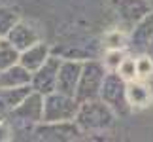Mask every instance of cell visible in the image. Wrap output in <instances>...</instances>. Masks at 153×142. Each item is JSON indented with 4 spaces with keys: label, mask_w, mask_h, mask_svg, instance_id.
<instances>
[{
    "label": "cell",
    "mask_w": 153,
    "mask_h": 142,
    "mask_svg": "<svg viewBox=\"0 0 153 142\" xmlns=\"http://www.w3.org/2000/svg\"><path fill=\"white\" fill-rule=\"evenodd\" d=\"M78 100L68 95L53 91L44 97L42 121H70L78 112Z\"/></svg>",
    "instance_id": "5b68a950"
},
{
    "label": "cell",
    "mask_w": 153,
    "mask_h": 142,
    "mask_svg": "<svg viewBox=\"0 0 153 142\" xmlns=\"http://www.w3.org/2000/svg\"><path fill=\"white\" fill-rule=\"evenodd\" d=\"M11 138H13V127H11L6 120H2L0 121V142L11 140Z\"/></svg>",
    "instance_id": "7402d4cb"
},
{
    "label": "cell",
    "mask_w": 153,
    "mask_h": 142,
    "mask_svg": "<svg viewBox=\"0 0 153 142\" xmlns=\"http://www.w3.org/2000/svg\"><path fill=\"white\" fill-rule=\"evenodd\" d=\"M19 21V13L8 6H0V38H6V34L11 31V27Z\"/></svg>",
    "instance_id": "e0dca14e"
},
{
    "label": "cell",
    "mask_w": 153,
    "mask_h": 142,
    "mask_svg": "<svg viewBox=\"0 0 153 142\" xmlns=\"http://www.w3.org/2000/svg\"><path fill=\"white\" fill-rule=\"evenodd\" d=\"M32 135L36 140H49V142H68V140H79L81 129L74 120L70 121H40L34 123Z\"/></svg>",
    "instance_id": "277c9868"
},
{
    "label": "cell",
    "mask_w": 153,
    "mask_h": 142,
    "mask_svg": "<svg viewBox=\"0 0 153 142\" xmlns=\"http://www.w3.org/2000/svg\"><path fill=\"white\" fill-rule=\"evenodd\" d=\"M151 38H153V10L149 13H146L138 23L132 25L127 47H131V49L138 51V53H144L148 44L151 42Z\"/></svg>",
    "instance_id": "30bf717a"
},
{
    "label": "cell",
    "mask_w": 153,
    "mask_h": 142,
    "mask_svg": "<svg viewBox=\"0 0 153 142\" xmlns=\"http://www.w3.org/2000/svg\"><path fill=\"white\" fill-rule=\"evenodd\" d=\"M117 74L121 76L125 81H131V80H136V64H134V57H123V61L119 63V67L115 70Z\"/></svg>",
    "instance_id": "d6986e66"
},
{
    "label": "cell",
    "mask_w": 153,
    "mask_h": 142,
    "mask_svg": "<svg viewBox=\"0 0 153 142\" xmlns=\"http://www.w3.org/2000/svg\"><path fill=\"white\" fill-rule=\"evenodd\" d=\"M127 42L128 40L125 38V34L119 32V31H111L106 34V47L108 49H125L127 47Z\"/></svg>",
    "instance_id": "44dd1931"
},
{
    "label": "cell",
    "mask_w": 153,
    "mask_h": 142,
    "mask_svg": "<svg viewBox=\"0 0 153 142\" xmlns=\"http://www.w3.org/2000/svg\"><path fill=\"white\" fill-rule=\"evenodd\" d=\"M134 64H136V80H149L153 76V59L148 53H140V55L134 59Z\"/></svg>",
    "instance_id": "ac0fdd59"
},
{
    "label": "cell",
    "mask_w": 153,
    "mask_h": 142,
    "mask_svg": "<svg viewBox=\"0 0 153 142\" xmlns=\"http://www.w3.org/2000/svg\"><path fill=\"white\" fill-rule=\"evenodd\" d=\"M2 120H4V116H2V114H0V121H2Z\"/></svg>",
    "instance_id": "d4e9b609"
},
{
    "label": "cell",
    "mask_w": 153,
    "mask_h": 142,
    "mask_svg": "<svg viewBox=\"0 0 153 142\" xmlns=\"http://www.w3.org/2000/svg\"><path fill=\"white\" fill-rule=\"evenodd\" d=\"M108 4L117 13V17L128 27H132L134 23H138L146 13L151 11L148 0H108Z\"/></svg>",
    "instance_id": "9c48e42d"
},
{
    "label": "cell",
    "mask_w": 153,
    "mask_h": 142,
    "mask_svg": "<svg viewBox=\"0 0 153 142\" xmlns=\"http://www.w3.org/2000/svg\"><path fill=\"white\" fill-rule=\"evenodd\" d=\"M125 55H127L125 49H108L104 53V59H102L104 68L106 70H117V67H119V63L123 61Z\"/></svg>",
    "instance_id": "ffe728a7"
},
{
    "label": "cell",
    "mask_w": 153,
    "mask_h": 142,
    "mask_svg": "<svg viewBox=\"0 0 153 142\" xmlns=\"http://www.w3.org/2000/svg\"><path fill=\"white\" fill-rule=\"evenodd\" d=\"M62 59L57 55H49L45 59V63L40 68H36L30 76V87L32 91H36L40 95H49L55 91V84H57V70Z\"/></svg>",
    "instance_id": "52a82bcc"
},
{
    "label": "cell",
    "mask_w": 153,
    "mask_h": 142,
    "mask_svg": "<svg viewBox=\"0 0 153 142\" xmlns=\"http://www.w3.org/2000/svg\"><path fill=\"white\" fill-rule=\"evenodd\" d=\"M74 121L78 123L81 133H104L110 131L115 123V112L100 99L83 100L78 104V112L74 116Z\"/></svg>",
    "instance_id": "6da1fadb"
},
{
    "label": "cell",
    "mask_w": 153,
    "mask_h": 142,
    "mask_svg": "<svg viewBox=\"0 0 153 142\" xmlns=\"http://www.w3.org/2000/svg\"><path fill=\"white\" fill-rule=\"evenodd\" d=\"M104 74H106V68H104L102 61H98V59H87V61H83L81 63V72H79L78 85H76L74 99L78 102L98 99V91H100Z\"/></svg>",
    "instance_id": "3957f363"
},
{
    "label": "cell",
    "mask_w": 153,
    "mask_h": 142,
    "mask_svg": "<svg viewBox=\"0 0 153 142\" xmlns=\"http://www.w3.org/2000/svg\"><path fill=\"white\" fill-rule=\"evenodd\" d=\"M127 102L131 108H142L148 106L151 100V91L149 87L144 84V80H131L127 81Z\"/></svg>",
    "instance_id": "5bb4252c"
},
{
    "label": "cell",
    "mask_w": 153,
    "mask_h": 142,
    "mask_svg": "<svg viewBox=\"0 0 153 142\" xmlns=\"http://www.w3.org/2000/svg\"><path fill=\"white\" fill-rule=\"evenodd\" d=\"M42 110H44V95L30 91L8 114L15 125H34V123L42 121Z\"/></svg>",
    "instance_id": "8992f818"
},
{
    "label": "cell",
    "mask_w": 153,
    "mask_h": 142,
    "mask_svg": "<svg viewBox=\"0 0 153 142\" xmlns=\"http://www.w3.org/2000/svg\"><path fill=\"white\" fill-rule=\"evenodd\" d=\"M81 63L83 61H74V59H62L57 70V84H55V91L74 97L76 93V85L79 80V72H81Z\"/></svg>",
    "instance_id": "ba28073f"
},
{
    "label": "cell",
    "mask_w": 153,
    "mask_h": 142,
    "mask_svg": "<svg viewBox=\"0 0 153 142\" xmlns=\"http://www.w3.org/2000/svg\"><path fill=\"white\" fill-rule=\"evenodd\" d=\"M30 91H32L30 84L17 85V87H8V89H0V108L10 112L11 108H15Z\"/></svg>",
    "instance_id": "9a60e30c"
},
{
    "label": "cell",
    "mask_w": 153,
    "mask_h": 142,
    "mask_svg": "<svg viewBox=\"0 0 153 142\" xmlns=\"http://www.w3.org/2000/svg\"><path fill=\"white\" fill-rule=\"evenodd\" d=\"M49 55H51L49 46L44 44V42H36L34 46L19 51V64L25 67L28 72H34L36 68H40L45 63V59H48Z\"/></svg>",
    "instance_id": "7c38bea8"
},
{
    "label": "cell",
    "mask_w": 153,
    "mask_h": 142,
    "mask_svg": "<svg viewBox=\"0 0 153 142\" xmlns=\"http://www.w3.org/2000/svg\"><path fill=\"white\" fill-rule=\"evenodd\" d=\"M19 63V51L15 49L6 38H0V70Z\"/></svg>",
    "instance_id": "2e32d148"
},
{
    "label": "cell",
    "mask_w": 153,
    "mask_h": 142,
    "mask_svg": "<svg viewBox=\"0 0 153 142\" xmlns=\"http://www.w3.org/2000/svg\"><path fill=\"white\" fill-rule=\"evenodd\" d=\"M30 76H32V72H28L25 67H21L19 63H15L8 68L0 70V89L27 85V84H30Z\"/></svg>",
    "instance_id": "4fadbf2b"
},
{
    "label": "cell",
    "mask_w": 153,
    "mask_h": 142,
    "mask_svg": "<svg viewBox=\"0 0 153 142\" xmlns=\"http://www.w3.org/2000/svg\"><path fill=\"white\" fill-rule=\"evenodd\" d=\"M125 89H127V81L115 70H106L100 84V91H98V99L104 100L115 112V116H127L131 112V106L127 102Z\"/></svg>",
    "instance_id": "7a4b0ae2"
},
{
    "label": "cell",
    "mask_w": 153,
    "mask_h": 142,
    "mask_svg": "<svg viewBox=\"0 0 153 142\" xmlns=\"http://www.w3.org/2000/svg\"><path fill=\"white\" fill-rule=\"evenodd\" d=\"M6 40L15 47L17 51H23L27 47L34 46L36 42H40V34L36 32V28H32L30 25L23 23L21 19L11 27V31L6 34Z\"/></svg>",
    "instance_id": "8fae6325"
},
{
    "label": "cell",
    "mask_w": 153,
    "mask_h": 142,
    "mask_svg": "<svg viewBox=\"0 0 153 142\" xmlns=\"http://www.w3.org/2000/svg\"><path fill=\"white\" fill-rule=\"evenodd\" d=\"M144 53H148V55L153 59V38H151V42L148 44V47H146V51H144Z\"/></svg>",
    "instance_id": "603a6c76"
},
{
    "label": "cell",
    "mask_w": 153,
    "mask_h": 142,
    "mask_svg": "<svg viewBox=\"0 0 153 142\" xmlns=\"http://www.w3.org/2000/svg\"><path fill=\"white\" fill-rule=\"evenodd\" d=\"M148 4H149V8L153 10V0H148Z\"/></svg>",
    "instance_id": "cb8c5ba5"
}]
</instances>
